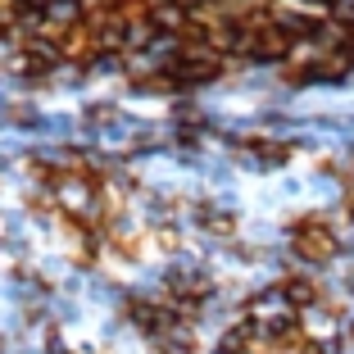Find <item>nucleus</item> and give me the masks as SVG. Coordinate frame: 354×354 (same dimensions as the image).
<instances>
[{
	"label": "nucleus",
	"instance_id": "1",
	"mask_svg": "<svg viewBox=\"0 0 354 354\" xmlns=\"http://www.w3.org/2000/svg\"><path fill=\"white\" fill-rule=\"evenodd\" d=\"M291 254L300 263H332L341 259V236L323 214H313V218L291 223Z\"/></svg>",
	"mask_w": 354,
	"mask_h": 354
},
{
	"label": "nucleus",
	"instance_id": "2",
	"mask_svg": "<svg viewBox=\"0 0 354 354\" xmlns=\"http://www.w3.org/2000/svg\"><path fill=\"white\" fill-rule=\"evenodd\" d=\"M291 50H295L291 32L281 28V23H272V14L259 19V23H245V46H241L245 59H254V64H286Z\"/></svg>",
	"mask_w": 354,
	"mask_h": 354
},
{
	"label": "nucleus",
	"instance_id": "3",
	"mask_svg": "<svg viewBox=\"0 0 354 354\" xmlns=\"http://www.w3.org/2000/svg\"><path fill=\"white\" fill-rule=\"evenodd\" d=\"M277 286H281V295H286V304H291L295 313L313 309V304H323V286H318L313 277H304V272H286Z\"/></svg>",
	"mask_w": 354,
	"mask_h": 354
},
{
	"label": "nucleus",
	"instance_id": "4",
	"mask_svg": "<svg viewBox=\"0 0 354 354\" xmlns=\"http://www.w3.org/2000/svg\"><path fill=\"white\" fill-rule=\"evenodd\" d=\"M196 218H200V227H205L209 236H232V232H236V214L223 209V205H200Z\"/></svg>",
	"mask_w": 354,
	"mask_h": 354
},
{
	"label": "nucleus",
	"instance_id": "5",
	"mask_svg": "<svg viewBox=\"0 0 354 354\" xmlns=\"http://www.w3.org/2000/svg\"><path fill=\"white\" fill-rule=\"evenodd\" d=\"M345 336H350V341H354V318H350V323H345Z\"/></svg>",
	"mask_w": 354,
	"mask_h": 354
}]
</instances>
